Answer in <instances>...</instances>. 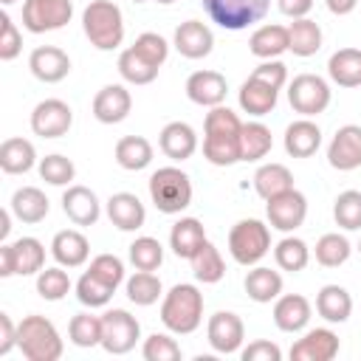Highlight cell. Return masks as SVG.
I'll use <instances>...</instances> for the list:
<instances>
[{
    "label": "cell",
    "instance_id": "obj_1",
    "mask_svg": "<svg viewBox=\"0 0 361 361\" xmlns=\"http://www.w3.org/2000/svg\"><path fill=\"white\" fill-rule=\"evenodd\" d=\"M240 135H243V121L234 110L223 104L209 107L206 121H203V158L214 166H231L243 161Z\"/></svg>",
    "mask_w": 361,
    "mask_h": 361
},
{
    "label": "cell",
    "instance_id": "obj_2",
    "mask_svg": "<svg viewBox=\"0 0 361 361\" xmlns=\"http://www.w3.org/2000/svg\"><path fill=\"white\" fill-rule=\"evenodd\" d=\"M161 322L169 333H178V336L195 333L203 322V293L189 282L172 285L161 302Z\"/></svg>",
    "mask_w": 361,
    "mask_h": 361
},
{
    "label": "cell",
    "instance_id": "obj_3",
    "mask_svg": "<svg viewBox=\"0 0 361 361\" xmlns=\"http://www.w3.org/2000/svg\"><path fill=\"white\" fill-rule=\"evenodd\" d=\"M82 28L99 51H113L124 42V17L113 0H90L82 11Z\"/></svg>",
    "mask_w": 361,
    "mask_h": 361
},
{
    "label": "cell",
    "instance_id": "obj_4",
    "mask_svg": "<svg viewBox=\"0 0 361 361\" xmlns=\"http://www.w3.org/2000/svg\"><path fill=\"white\" fill-rule=\"evenodd\" d=\"M17 347L28 361H56L65 350L54 322L39 313H31L17 324Z\"/></svg>",
    "mask_w": 361,
    "mask_h": 361
},
{
    "label": "cell",
    "instance_id": "obj_5",
    "mask_svg": "<svg viewBox=\"0 0 361 361\" xmlns=\"http://www.w3.org/2000/svg\"><path fill=\"white\" fill-rule=\"evenodd\" d=\"M149 197L161 214H180L192 203V180L178 166H161L149 175Z\"/></svg>",
    "mask_w": 361,
    "mask_h": 361
},
{
    "label": "cell",
    "instance_id": "obj_6",
    "mask_svg": "<svg viewBox=\"0 0 361 361\" xmlns=\"http://www.w3.org/2000/svg\"><path fill=\"white\" fill-rule=\"evenodd\" d=\"M228 251L234 257V262L240 265H257L268 251H271V231L262 220H240L231 226L228 231Z\"/></svg>",
    "mask_w": 361,
    "mask_h": 361
},
{
    "label": "cell",
    "instance_id": "obj_7",
    "mask_svg": "<svg viewBox=\"0 0 361 361\" xmlns=\"http://www.w3.org/2000/svg\"><path fill=\"white\" fill-rule=\"evenodd\" d=\"M200 3L212 17V23L228 31H243L259 23L271 8V0H200Z\"/></svg>",
    "mask_w": 361,
    "mask_h": 361
},
{
    "label": "cell",
    "instance_id": "obj_8",
    "mask_svg": "<svg viewBox=\"0 0 361 361\" xmlns=\"http://www.w3.org/2000/svg\"><path fill=\"white\" fill-rule=\"evenodd\" d=\"M45 268V245L37 237H20L0 245V276H31Z\"/></svg>",
    "mask_w": 361,
    "mask_h": 361
},
{
    "label": "cell",
    "instance_id": "obj_9",
    "mask_svg": "<svg viewBox=\"0 0 361 361\" xmlns=\"http://www.w3.org/2000/svg\"><path fill=\"white\" fill-rule=\"evenodd\" d=\"M141 338V324L124 307H113L102 313V347L110 355H127Z\"/></svg>",
    "mask_w": 361,
    "mask_h": 361
},
{
    "label": "cell",
    "instance_id": "obj_10",
    "mask_svg": "<svg viewBox=\"0 0 361 361\" xmlns=\"http://www.w3.org/2000/svg\"><path fill=\"white\" fill-rule=\"evenodd\" d=\"M288 102L296 113H302L305 118L319 116L327 110L330 104V85L319 76V73H299L293 76V82L288 85Z\"/></svg>",
    "mask_w": 361,
    "mask_h": 361
},
{
    "label": "cell",
    "instance_id": "obj_11",
    "mask_svg": "<svg viewBox=\"0 0 361 361\" xmlns=\"http://www.w3.org/2000/svg\"><path fill=\"white\" fill-rule=\"evenodd\" d=\"M73 17L71 0H25L23 3V28L31 34H45L68 25Z\"/></svg>",
    "mask_w": 361,
    "mask_h": 361
},
{
    "label": "cell",
    "instance_id": "obj_12",
    "mask_svg": "<svg viewBox=\"0 0 361 361\" xmlns=\"http://www.w3.org/2000/svg\"><path fill=\"white\" fill-rule=\"evenodd\" d=\"M265 214H268L271 228L296 231L307 217V197L299 189H288V192L265 200Z\"/></svg>",
    "mask_w": 361,
    "mask_h": 361
},
{
    "label": "cell",
    "instance_id": "obj_13",
    "mask_svg": "<svg viewBox=\"0 0 361 361\" xmlns=\"http://www.w3.org/2000/svg\"><path fill=\"white\" fill-rule=\"evenodd\" d=\"M73 124V110L62 99H45L31 110V130L39 138H62Z\"/></svg>",
    "mask_w": 361,
    "mask_h": 361
},
{
    "label": "cell",
    "instance_id": "obj_14",
    "mask_svg": "<svg viewBox=\"0 0 361 361\" xmlns=\"http://www.w3.org/2000/svg\"><path fill=\"white\" fill-rule=\"evenodd\" d=\"M206 338L212 344L214 353H223V355H231V353H240L243 347V338H245V324L237 313L231 310H217L209 324H206Z\"/></svg>",
    "mask_w": 361,
    "mask_h": 361
},
{
    "label": "cell",
    "instance_id": "obj_15",
    "mask_svg": "<svg viewBox=\"0 0 361 361\" xmlns=\"http://www.w3.org/2000/svg\"><path fill=\"white\" fill-rule=\"evenodd\" d=\"M327 164L338 172H353L361 166V127L358 124H344L336 130L327 147Z\"/></svg>",
    "mask_w": 361,
    "mask_h": 361
},
{
    "label": "cell",
    "instance_id": "obj_16",
    "mask_svg": "<svg viewBox=\"0 0 361 361\" xmlns=\"http://www.w3.org/2000/svg\"><path fill=\"white\" fill-rule=\"evenodd\" d=\"M336 355H338V336L330 327L307 330L290 347L293 361H333Z\"/></svg>",
    "mask_w": 361,
    "mask_h": 361
},
{
    "label": "cell",
    "instance_id": "obj_17",
    "mask_svg": "<svg viewBox=\"0 0 361 361\" xmlns=\"http://www.w3.org/2000/svg\"><path fill=\"white\" fill-rule=\"evenodd\" d=\"M172 45H175V51H178L180 56H186V59H203V56H209L212 48H214V34H212V28H209L206 23H200V20H186V23H180V25L175 28Z\"/></svg>",
    "mask_w": 361,
    "mask_h": 361
},
{
    "label": "cell",
    "instance_id": "obj_18",
    "mask_svg": "<svg viewBox=\"0 0 361 361\" xmlns=\"http://www.w3.org/2000/svg\"><path fill=\"white\" fill-rule=\"evenodd\" d=\"M28 68H31V73L39 82L56 85V82H62L71 73V56L62 48H56V45H39V48L31 51Z\"/></svg>",
    "mask_w": 361,
    "mask_h": 361
},
{
    "label": "cell",
    "instance_id": "obj_19",
    "mask_svg": "<svg viewBox=\"0 0 361 361\" xmlns=\"http://www.w3.org/2000/svg\"><path fill=\"white\" fill-rule=\"evenodd\" d=\"M133 110V96L124 85H104L93 96V116L102 124H118L130 116Z\"/></svg>",
    "mask_w": 361,
    "mask_h": 361
},
{
    "label": "cell",
    "instance_id": "obj_20",
    "mask_svg": "<svg viewBox=\"0 0 361 361\" xmlns=\"http://www.w3.org/2000/svg\"><path fill=\"white\" fill-rule=\"evenodd\" d=\"M226 93H228L226 76L217 73V71H195L186 79V96H189V102H195L200 107H217V104H223L226 102Z\"/></svg>",
    "mask_w": 361,
    "mask_h": 361
},
{
    "label": "cell",
    "instance_id": "obj_21",
    "mask_svg": "<svg viewBox=\"0 0 361 361\" xmlns=\"http://www.w3.org/2000/svg\"><path fill=\"white\" fill-rule=\"evenodd\" d=\"M62 212L76 226H93L99 220V214H102V203H99L93 189H87L82 183H73L62 195Z\"/></svg>",
    "mask_w": 361,
    "mask_h": 361
},
{
    "label": "cell",
    "instance_id": "obj_22",
    "mask_svg": "<svg viewBox=\"0 0 361 361\" xmlns=\"http://www.w3.org/2000/svg\"><path fill=\"white\" fill-rule=\"evenodd\" d=\"M107 217L118 231H138L147 223V209L133 192H116L107 200Z\"/></svg>",
    "mask_w": 361,
    "mask_h": 361
},
{
    "label": "cell",
    "instance_id": "obj_23",
    "mask_svg": "<svg viewBox=\"0 0 361 361\" xmlns=\"http://www.w3.org/2000/svg\"><path fill=\"white\" fill-rule=\"evenodd\" d=\"M51 257L62 265V268H79L87 262L90 257V243L82 231L76 228H62L54 234L51 240Z\"/></svg>",
    "mask_w": 361,
    "mask_h": 361
},
{
    "label": "cell",
    "instance_id": "obj_24",
    "mask_svg": "<svg viewBox=\"0 0 361 361\" xmlns=\"http://www.w3.org/2000/svg\"><path fill=\"white\" fill-rule=\"evenodd\" d=\"M310 302L302 293H285L274 302V324L282 333H302L310 322Z\"/></svg>",
    "mask_w": 361,
    "mask_h": 361
},
{
    "label": "cell",
    "instance_id": "obj_25",
    "mask_svg": "<svg viewBox=\"0 0 361 361\" xmlns=\"http://www.w3.org/2000/svg\"><path fill=\"white\" fill-rule=\"evenodd\" d=\"M158 147H161V152H164L166 158H172V161H186V158H192L195 149H197V133H195L192 124H186V121H169V124L161 130V135H158Z\"/></svg>",
    "mask_w": 361,
    "mask_h": 361
},
{
    "label": "cell",
    "instance_id": "obj_26",
    "mask_svg": "<svg viewBox=\"0 0 361 361\" xmlns=\"http://www.w3.org/2000/svg\"><path fill=\"white\" fill-rule=\"evenodd\" d=\"M322 147V130L310 118H296L285 130V152L290 158H310Z\"/></svg>",
    "mask_w": 361,
    "mask_h": 361
},
{
    "label": "cell",
    "instance_id": "obj_27",
    "mask_svg": "<svg viewBox=\"0 0 361 361\" xmlns=\"http://www.w3.org/2000/svg\"><path fill=\"white\" fill-rule=\"evenodd\" d=\"M276 96H279V90L276 87H271V85H265L262 79H257V76H248L243 85H240V93H237V102H240V107L248 113V116H268L274 107H276Z\"/></svg>",
    "mask_w": 361,
    "mask_h": 361
},
{
    "label": "cell",
    "instance_id": "obj_28",
    "mask_svg": "<svg viewBox=\"0 0 361 361\" xmlns=\"http://www.w3.org/2000/svg\"><path fill=\"white\" fill-rule=\"evenodd\" d=\"M206 243V228L197 217H180L169 231V248L180 259H192Z\"/></svg>",
    "mask_w": 361,
    "mask_h": 361
},
{
    "label": "cell",
    "instance_id": "obj_29",
    "mask_svg": "<svg viewBox=\"0 0 361 361\" xmlns=\"http://www.w3.org/2000/svg\"><path fill=\"white\" fill-rule=\"evenodd\" d=\"M8 209L14 212V217H17L20 223L34 226V223H42V220L48 217L51 203H48V197H45L42 189H37V186H20V189L11 195V206H8Z\"/></svg>",
    "mask_w": 361,
    "mask_h": 361
},
{
    "label": "cell",
    "instance_id": "obj_30",
    "mask_svg": "<svg viewBox=\"0 0 361 361\" xmlns=\"http://www.w3.org/2000/svg\"><path fill=\"white\" fill-rule=\"evenodd\" d=\"M290 45V37H288V25H279V23H268V25H259L251 39H248V51L259 59H276L279 54H285Z\"/></svg>",
    "mask_w": 361,
    "mask_h": 361
},
{
    "label": "cell",
    "instance_id": "obj_31",
    "mask_svg": "<svg viewBox=\"0 0 361 361\" xmlns=\"http://www.w3.org/2000/svg\"><path fill=\"white\" fill-rule=\"evenodd\" d=\"M37 164V149L28 138H6L0 144V169L6 175H25L28 169H34Z\"/></svg>",
    "mask_w": 361,
    "mask_h": 361
},
{
    "label": "cell",
    "instance_id": "obj_32",
    "mask_svg": "<svg viewBox=\"0 0 361 361\" xmlns=\"http://www.w3.org/2000/svg\"><path fill=\"white\" fill-rule=\"evenodd\" d=\"M316 313L330 322V324H341L350 319L353 313V296L347 288L341 285H324L319 293H316Z\"/></svg>",
    "mask_w": 361,
    "mask_h": 361
},
{
    "label": "cell",
    "instance_id": "obj_33",
    "mask_svg": "<svg viewBox=\"0 0 361 361\" xmlns=\"http://www.w3.org/2000/svg\"><path fill=\"white\" fill-rule=\"evenodd\" d=\"M243 285H245L248 299H254L259 305H268V302H274V299L282 296V276H279V271H271L265 265L251 268L245 274V282Z\"/></svg>",
    "mask_w": 361,
    "mask_h": 361
},
{
    "label": "cell",
    "instance_id": "obj_34",
    "mask_svg": "<svg viewBox=\"0 0 361 361\" xmlns=\"http://www.w3.org/2000/svg\"><path fill=\"white\" fill-rule=\"evenodd\" d=\"M327 73L338 87H358L361 85V51L338 48L327 59Z\"/></svg>",
    "mask_w": 361,
    "mask_h": 361
},
{
    "label": "cell",
    "instance_id": "obj_35",
    "mask_svg": "<svg viewBox=\"0 0 361 361\" xmlns=\"http://www.w3.org/2000/svg\"><path fill=\"white\" fill-rule=\"evenodd\" d=\"M116 164L127 172L147 169L152 164V144L144 135H124L116 141Z\"/></svg>",
    "mask_w": 361,
    "mask_h": 361
},
{
    "label": "cell",
    "instance_id": "obj_36",
    "mask_svg": "<svg viewBox=\"0 0 361 361\" xmlns=\"http://www.w3.org/2000/svg\"><path fill=\"white\" fill-rule=\"evenodd\" d=\"M254 189L262 200H271V197L293 189V175L285 164H262L254 172Z\"/></svg>",
    "mask_w": 361,
    "mask_h": 361
},
{
    "label": "cell",
    "instance_id": "obj_37",
    "mask_svg": "<svg viewBox=\"0 0 361 361\" xmlns=\"http://www.w3.org/2000/svg\"><path fill=\"white\" fill-rule=\"evenodd\" d=\"M288 37H290L288 51H293V56H313L322 48V28L310 17L293 20L288 25Z\"/></svg>",
    "mask_w": 361,
    "mask_h": 361
},
{
    "label": "cell",
    "instance_id": "obj_38",
    "mask_svg": "<svg viewBox=\"0 0 361 361\" xmlns=\"http://www.w3.org/2000/svg\"><path fill=\"white\" fill-rule=\"evenodd\" d=\"M271 147H274V135L262 121L243 124V135H240V158L243 161H259L271 152Z\"/></svg>",
    "mask_w": 361,
    "mask_h": 361
},
{
    "label": "cell",
    "instance_id": "obj_39",
    "mask_svg": "<svg viewBox=\"0 0 361 361\" xmlns=\"http://www.w3.org/2000/svg\"><path fill=\"white\" fill-rule=\"evenodd\" d=\"M189 262H192V274H195V279L203 282V285H214V282H220L223 274H226V262H223L220 251H217L209 240L200 245V251H197Z\"/></svg>",
    "mask_w": 361,
    "mask_h": 361
},
{
    "label": "cell",
    "instance_id": "obj_40",
    "mask_svg": "<svg viewBox=\"0 0 361 361\" xmlns=\"http://www.w3.org/2000/svg\"><path fill=\"white\" fill-rule=\"evenodd\" d=\"M274 259L282 271H290V274H299L307 268L310 262V248L305 240L299 237H282L276 245H274Z\"/></svg>",
    "mask_w": 361,
    "mask_h": 361
},
{
    "label": "cell",
    "instance_id": "obj_41",
    "mask_svg": "<svg viewBox=\"0 0 361 361\" xmlns=\"http://www.w3.org/2000/svg\"><path fill=\"white\" fill-rule=\"evenodd\" d=\"M350 254H353V245H350V240H347L344 234H338V231L322 234V237L316 240V262L324 265V268H338V265H344V262L350 259Z\"/></svg>",
    "mask_w": 361,
    "mask_h": 361
},
{
    "label": "cell",
    "instance_id": "obj_42",
    "mask_svg": "<svg viewBox=\"0 0 361 361\" xmlns=\"http://www.w3.org/2000/svg\"><path fill=\"white\" fill-rule=\"evenodd\" d=\"M124 288H127V299L138 307H149L161 299V279L152 271H135Z\"/></svg>",
    "mask_w": 361,
    "mask_h": 361
},
{
    "label": "cell",
    "instance_id": "obj_43",
    "mask_svg": "<svg viewBox=\"0 0 361 361\" xmlns=\"http://www.w3.org/2000/svg\"><path fill=\"white\" fill-rule=\"evenodd\" d=\"M130 262L135 271H158L164 262V245L155 237H135L130 243Z\"/></svg>",
    "mask_w": 361,
    "mask_h": 361
},
{
    "label": "cell",
    "instance_id": "obj_44",
    "mask_svg": "<svg viewBox=\"0 0 361 361\" xmlns=\"http://www.w3.org/2000/svg\"><path fill=\"white\" fill-rule=\"evenodd\" d=\"M68 338L76 347H96L102 344V316L93 313H76L68 324Z\"/></svg>",
    "mask_w": 361,
    "mask_h": 361
},
{
    "label": "cell",
    "instance_id": "obj_45",
    "mask_svg": "<svg viewBox=\"0 0 361 361\" xmlns=\"http://www.w3.org/2000/svg\"><path fill=\"white\" fill-rule=\"evenodd\" d=\"M118 73H121V79L130 82V85H149V82L158 76V68H152V65H149L147 59H141L133 48H127V51L118 54Z\"/></svg>",
    "mask_w": 361,
    "mask_h": 361
},
{
    "label": "cell",
    "instance_id": "obj_46",
    "mask_svg": "<svg viewBox=\"0 0 361 361\" xmlns=\"http://www.w3.org/2000/svg\"><path fill=\"white\" fill-rule=\"evenodd\" d=\"M333 220L347 231H358L361 228V192L355 189L341 192L333 203Z\"/></svg>",
    "mask_w": 361,
    "mask_h": 361
},
{
    "label": "cell",
    "instance_id": "obj_47",
    "mask_svg": "<svg viewBox=\"0 0 361 361\" xmlns=\"http://www.w3.org/2000/svg\"><path fill=\"white\" fill-rule=\"evenodd\" d=\"M39 178L51 186H71V180L76 178V166L71 158L54 152V155L39 158Z\"/></svg>",
    "mask_w": 361,
    "mask_h": 361
},
{
    "label": "cell",
    "instance_id": "obj_48",
    "mask_svg": "<svg viewBox=\"0 0 361 361\" xmlns=\"http://www.w3.org/2000/svg\"><path fill=\"white\" fill-rule=\"evenodd\" d=\"M37 293L45 299V302H59L71 293V276L59 268H42L37 274Z\"/></svg>",
    "mask_w": 361,
    "mask_h": 361
},
{
    "label": "cell",
    "instance_id": "obj_49",
    "mask_svg": "<svg viewBox=\"0 0 361 361\" xmlns=\"http://www.w3.org/2000/svg\"><path fill=\"white\" fill-rule=\"evenodd\" d=\"M113 288L104 285L102 279H96L90 271H85L76 282V299L85 305V307H104L110 299H113Z\"/></svg>",
    "mask_w": 361,
    "mask_h": 361
},
{
    "label": "cell",
    "instance_id": "obj_50",
    "mask_svg": "<svg viewBox=\"0 0 361 361\" xmlns=\"http://www.w3.org/2000/svg\"><path fill=\"white\" fill-rule=\"evenodd\" d=\"M141 59H147L152 68H161L164 62H166V56H169V42L161 37V34H155V31H144V34H138L135 37V42L130 45Z\"/></svg>",
    "mask_w": 361,
    "mask_h": 361
},
{
    "label": "cell",
    "instance_id": "obj_51",
    "mask_svg": "<svg viewBox=\"0 0 361 361\" xmlns=\"http://www.w3.org/2000/svg\"><path fill=\"white\" fill-rule=\"evenodd\" d=\"M141 355H144V361H178L180 358V344L166 333H152V336L144 338Z\"/></svg>",
    "mask_w": 361,
    "mask_h": 361
},
{
    "label": "cell",
    "instance_id": "obj_52",
    "mask_svg": "<svg viewBox=\"0 0 361 361\" xmlns=\"http://www.w3.org/2000/svg\"><path fill=\"white\" fill-rule=\"evenodd\" d=\"M96 279H102L104 285H110L113 290L124 282V262L116 257V254H99L90 259V268H87Z\"/></svg>",
    "mask_w": 361,
    "mask_h": 361
},
{
    "label": "cell",
    "instance_id": "obj_53",
    "mask_svg": "<svg viewBox=\"0 0 361 361\" xmlns=\"http://www.w3.org/2000/svg\"><path fill=\"white\" fill-rule=\"evenodd\" d=\"M23 51V34L17 31L14 20L8 17V11L0 14V59L3 62H11L17 59Z\"/></svg>",
    "mask_w": 361,
    "mask_h": 361
},
{
    "label": "cell",
    "instance_id": "obj_54",
    "mask_svg": "<svg viewBox=\"0 0 361 361\" xmlns=\"http://www.w3.org/2000/svg\"><path fill=\"white\" fill-rule=\"evenodd\" d=\"M251 76H257V79H262L265 85H271V87H285V82H288V68L279 62V59H262L254 71H251Z\"/></svg>",
    "mask_w": 361,
    "mask_h": 361
},
{
    "label": "cell",
    "instance_id": "obj_55",
    "mask_svg": "<svg viewBox=\"0 0 361 361\" xmlns=\"http://www.w3.org/2000/svg\"><path fill=\"white\" fill-rule=\"evenodd\" d=\"M240 355H243V361H282V350L274 341H265V338L251 341L248 347L240 350Z\"/></svg>",
    "mask_w": 361,
    "mask_h": 361
},
{
    "label": "cell",
    "instance_id": "obj_56",
    "mask_svg": "<svg viewBox=\"0 0 361 361\" xmlns=\"http://www.w3.org/2000/svg\"><path fill=\"white\" fill-rule=\"evenodd\" d=\"M17 347V324L8 313H0V355H8Z\"/></svg>",
    "mask_w": 361,
    "mask_h": 361
},
{
    "label": "cell",
    "instance_id": "obj_57",
    "mask_svg": "<svg viewBox=\"0 0 361 361\" xmlns=\"http://www.w3.org/2000/svg\"><path fill=\"white\" fill-rule=\"evenodd\" d=\"M276 6L285 17L299 20V17H307V11L313 8V0H276Z\"/></svg>",
    "mask_w": 361,
    "mask_h": 361
},
{
    "label": "cell",
    "instance_id": "obj_58",
    "mask_svg": "<svg viewBox=\"0 0 361 361\" xmlns=\"http://www.w3.org/2000/svg\"><path fill=\"white\" fill-rule=\"evenodd\" d=\"M324 3H327L330 14H336V17H344V14L355 11V6H358V0H324Z\"/></svg>",
    "mask_w": 361,
    "mask_h": 361
},
{
    "label": "cell",
    "instance_id": "obj_59",
    "mask_svg": "<svg viewBox=\"0 0 361 361\" xmlns=\"http://www.w3.org/2000/svg\"><path fill=\"white\" fill-rule=\"evenodd\" d=\"M11 209H3L0 212V240H6L8 237V231H11Z\"/></svg>",
    "mask_w": 361,
    "mask_h": 361
},
{
    "label": "cell",
    "instance_id": "obj_60",
    "mask_svg": "<svg viewBox=\"0 0 361 361\" xmlns=\"http://www.w3.org/2000/svg\"><path fill=\"white\" fill-rule=\"evenodd\" d=\"M0 3H3V6H11V3H17V0H0Z\"/></svg>",
    "mask_w": 361,
    "mask_h": 361
},
{
    "label": "cell",
    "instance_id": "obj_61",
    "mask_svg": "<svg viewBox=\"0 0 361 361\" xmlns=\"http://www.w3.org/2000/svg\"><path fill=\"white\" fill-rule=\"evenodd\" d=\"M155 3H164V6H169V3H175V0H155Z\"/></svg>",
    "mask_w": 361,
    "mask_h": 361
},
{
    "label": "cell",
    "instance_id": "obj_62",
    "mask_svg": "<svg viewBox=\"0 0 361 361\" xmlns=\"http://www.w3.org/2000/svg\"><path fill=\"white\" fill-rule=\"evenodd\" d=\"M358 254H361V243H358Z\"/></svg>",
    "mask_w": 361,
    "mask_h": 361
},
{
    "label": "cell",
    "instance_id": "obj_63",
    "mask_svg": "<svg viewBox=\"0 0 361 361\" xmlns=\"http://www.w3.org/2000/svg\"><path fill=\"white\" fill-rule=\"evenodd\" d=\"M133 3H144V0H133Z\"/></svg>",
    "mask_w": 361,
    "mask_h": 361
}]
</instances>
